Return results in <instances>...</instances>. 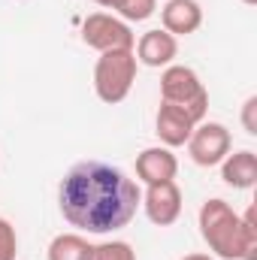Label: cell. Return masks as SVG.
<instances>
[{
    "label": "cell",
    "instance_id": "16",
    "mask_svg": "<svg viewBox=\"0 0 257 260\" xmlns=\"http://www.w3.org/2000/svg\"><path fill=\"white\" fill-rule=\"evenodd\" d=\"M154 9H157V0H121V6L115 9L118 15H121V21H145V18H151L154 15Z\"/></svg>",
    "mask_w": 257,
    "mask_h": 260
},
{
    "label": "cell",
    "instance_id": "17",
    "mask_svg": "<svg viewBox=\"0 0 257 260\" xmlns=\"http://www.w3.org/2000/svg\"><path fill=\"white\" fill-rule=\"evenodd\" d=\"M15 254H18V233L6 218H0V260H15Z\"/></svg>",
    "mask_w": 257,
    "mask_h": 260
},
{
    "label": "cell",
    "instance_id": "2",
    "mask_svg": "<svg viewBox=\"0 0 257 260\" xmlns=\"http://www.w3.org/2000/svg\"><path fill=\"white\" fill-rule=\"evenodd\" d=\"M200 236L221 260H239V215L221 197H212L200 206Z\"/></svg>",
    "mask_w": 257,
    "mask_h": 260
},
{
    "label": "cell",
    "instance_id": "19",
    "mask_svg": "<svg viewBox=\"0 0 257 260\" xmlns=\"http://www.w3.org/2000/svg\"><path fill=\"white\" fill-rule=\"evenodd\" d=\"M97 6H103V9H118L121 6V0H94Z\"/></svg>",
    "mask_w": 257,
    "mask_h": 260
},
{
    "label": "cell",
    "instance_id": "7",
    "mask_svg": "<svg viewBox=\"0 0 257 260\" xmlns=\"http://www.w3.org/2000/svg\"><path fill=\"white\" fill-rule=\"evenodd\" d=\"M148 215V221L154 227H170L179 221L182 215V191L176 182H157V185H145V194L139 203Z\"/></svg>",
    "mask_w": 257,
    "mask_h": 260
},
{
    "label": "cell",
    "instance_id": "4",
    "mask_svg": "<svg viewBox=\"0 0 257 260\" xmlns=\"http://www.w3.org/2000/svg\"><path fill=\"white\" fill-rule=\"evenodd\" d=\"M136 55L133 49H118V52H103L94 64V91L103 103L115 106L127 100L130 88L136 82Z\"/></svg>",
    "mask_w": 257,
    "mask_h": 260
},
{
    "label": "cell",
    "instance_id": "6",
    "mask_svg": "<svg viewBox=\"0 0 257 260\" xmlns=\"http://www.w3.org/2000/svg\"><path fill=\"white\" fill-rule=\"evenodd\" d=\"M185 145H188V154H191V160L197 167H218L230 154L233 136L218 121H200Z\"/></svg>",
    "mask_w": 257,
    "mask_h": 260
},
{
    "label": "cell",
    "instance_id": "13",
    "mask_svg": "<svg viewBox=\"0 0 257 260\" xmlns=\"http://www.w3.org/2000/svg\"><path fill=\"white\" fill-rule=\"evenodd\" d=\"M91 248L82 233H58L49 242V260H91Z\"/></svg>",
    "mask_w": 257,
    "mask_h": 260
},
{
    "label": "cell",
    "instance_id": "14",
    "mask_svg": "<svg viewBox=\"0 0 257 260\" xmlns=\"http://www.w3.org/2000/svg\"><path fill=\"white\" fill-rule=\"evenodd\" d=\"M239 260H257V206L251 203L239 215Z\"/></svg>",
    "mask_w": 257,
    "mask_h": 260
},
{
    "label": "cell",
    "instance_id": "11",
    "mask_svg": "<svg viewBox=\"0 0 257 260\" xmlns=\"http://www.w3.org/2000/svg\"><path fill=\"white\" fill-rule=\"evenodd\" d=\"M160 24L173 37H188L197 34L203 24V9L197 0H167L160 9Z\"/></svg>",
    "mask_w": 257,
    "mask_h": 260
},
{
    "label": "cell",
    "instance_id": "1",
    "mask_svg": "<svg viewBox=\"0 0 257 260\" xmlns=\"http://www.w3.org/2000/svg\"><path fill=\"white\" fill-rule=\"evenodd\" d=\"M139 203H142L139 185L124 170L106 160L73 164L58 188V206L64 221L70 227L94 236L127 227Z\"/></svg>",
    "mask_w": 257,
    "mask_h": 260
},
{
    "label": "cell",
    "instance_id": "21",
    "mask_svg": "<svg viewBox=\"0 0 257 260\" xmlns=\"http://www.w3.org/2000/svg\"><path fill=\"white\" fill-rule=\"evenodd\" d=\"M242 3H248V6H254V3H257V0H242Z\"/></svg>",
    "mask_w": 257,
    "mask_h": 260
},
{
    "label": "cell",
    "instance_id": "3",
    "mask_svg": "<svg viewBox=\"0 0 257 260\" xmlns=\"http://www.w3.org/2000/svg\"><path fill=\"white\" fill-rule=\"evenodd\" d=\"M160 103L182 106L200 124L206 121V112H209V91L191 67L170 64L164 67V76H160Z\"/></svg>",
    "mask_w": 257,
    "mask_h": 260
},
{
    "label": "cell",
    "instance_id": "9",
    "mask_svg": "<svg viewBox=\"0 0 257 260\" xmlns=\"http://www.w3.org/2000/svg\"><path fill=\"white\" fill-rule=\"evenodd\" d=\"M154 127H157L154 133H157L160 145H167V148H179V145H185V142L191 139L197 121H194V118L185 112V109H182V106L160 103L157 118H154Z\"/></svg>",
    "mask_w": 257,
    "mask_h": 260
},
{
    "label": "cell",
    "instance_id": "8",
    "mask_svg": "<svg viewBox=\"0 0 257 260\" xmlns=\"http://www.w3.org/2000/svg\"><path fill=\"white\" fill-rule=\"evenodd\" d=\"M179 160L173 148L167 145H151L136 154V179L142 185H157V182H176Z\"/></svg>",
    "mask_w": 257,
    "mask_h": 260
},
{
    "label": "cell",
    "instance_id": "20",
    "mask_svg": "<svg viewBox=\"0 0 257 260\" xmlns=\"http://www.w3.org/2000/svg\"><path fill=\"white\" fill-rule=\"evenodd\" d=\"M182 260H215V257H212V254H200V251H197V254H185Z\"/></svg>",
    "mask_w": 257,
    "mask_h": 260
},
{
    "label": "cell",
    "instance_id": "15",
    "mask_svg": "<svg viewBox=\"0 0 257 260\" xmlns=\"http://www.w3.org/2000/svg\"><path fill=\"white\" fill-rule=\"evenodd\" d=\"M91 260H136V251L124 239H112V242L94 245L91 248Z\"/></svg>",
    "mask_w": 257,
    "mask_h": 260
},
{
    "label": "cell",
    "instance_id": "12",
    "mask_svg": "<svg viewBox=\"0 0 257 260\" xmlns=\"http://www.w3.org/2000/svg\"><path fill=\"white\" fill-rule=\"evenodd\" d=\"M221 179L224 185L236 188V191H248L257 185V154L251 148L233 151L221 160Z\"/></svg>",
    "mask_w": 257,
    "mask_h": 260
},
{
    "label": "cell",
    "instance_id": "18",
    "mask_svg": "<svg viewBox=\"0 0 257 260\" xmlns=\"http://www.w3.org/2000/svg\"><path fill=\"white\" fill-rule=\"evenodd\" d=\"M242 127L248 136H257V94H251L242 106Z\"/></svg>",
    "mask_w": 257,
    "mask_h": 260
},
{
    "label": "cell",
    "instance_id": "5",
    "mask_svg": "<svg viewBox=\"0 0 257 260\" xmlns=\"http://www.w3.org/2000/svg\"><path fill=\"white\" fill-rule=\"evenodd\" d=\"M82 40L94 52H118V49H133L136 34L130 30L127 21L109 15V12H91L82 21Z\"/></svg>",
    "mask_w": 257,
    "mask_h": 260
},
{
    "label": "cell",
    "instance_id": "10",
    "mask_svg": "<svg viewBox=\"0 0 257 260\" xmlns=\"http://www.w3.org/2000/svg\"><path fill=\"white\" fill-rule=\"evenodd\" d=\"M133 55H136V64H145V67L160 70V67H170L173 61H176V55H179V43H176V37L167 34L164 27H157V30H145V34L139 37Z\"/></svg>",
    "mask_w": 257,
    "mask_h": 260
}]
</instances>
